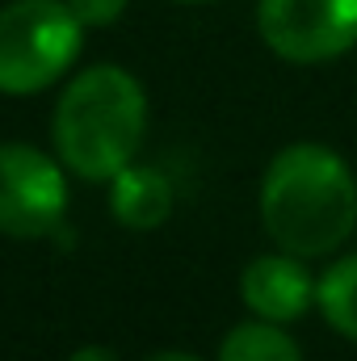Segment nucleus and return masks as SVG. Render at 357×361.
Listing matches in <instances>:
<instances>
[{
	"label": "nucleus",
	"instance_id": "obj_2",
	"mask_svg": "<svg viewBox=\"0 0 357 361\" xmlns=\"http://www.w3.org/2000/svg\"><path fill=\"white\" fill-rule=\"evenodd\" d=\"M59 160L85 180H114L139 152L147 130V97L122 68L80 72L55 105Z\"/></svg>",
	"mask_w": 357,
	"mask_h": 361
},
{
	"label": "nucleus",
	"instance_id": "obj_8",
	"mask_svg": "<svg viewBox=\"0 0 357 361\" xmlns=\"http://www.w3.org/2000/svg\"><path fill=\"white\" fill-rule=\"evenodd\" d=\"M219 361H303V353L273 319H261L231 328L219 349Z\"/></svg>",
	"mask_w": 357,
	"mask_h": 361
},
{
	"label": "nucleus",
	"instance_id": "obj_7",
	"mask_svg": "<svg viewBox=\"0 0 357 361\" xmlns=\"http://www.w3.org/2000/svg\"><path fill=\"white\" fill-rule=\"evenodd\" d=\"M109 210L122 227L152 231L173 214V185L156 169H135L126 164L118 177L109 180Z\"/></svg>",
	"mask_w": 357,
	"mask_h": 361
},
{
	"label": "nucleus",
	"instance_id": "obj_10",
	"mask_svg": "<svg viewBox=\"0 0 357 361\" xmlns=\"http://www.w3.org/2000/svg\"><path fill=\"white\" fill-rule=\"evenodd\" d=\"M68 4L85 25H114L126 8V0H68Z\"/></svg>",
	"mask_w": 357,
	"mask_h": 361
},
{
	"label": "nucleus",
	"instance_id": "obj_4",
	"mask_svg": "<svg viewBox=\"0 0 357 361\" xmlns=\"http://www.w3.org/2000/svg\"><path fill=\"white\" fill-rule=\"evenodd\" d=\"M68 210V180L59 164L30 143H0V231L13 240H42Z\"/></svg>",
	"mask_w": 357,
	"mask_h": 361
},
{
	"label": "nucleus",
	"instance_id": "obj_12",
	"mask_svg": "<svg viewBox=\"0 0 357 361\" xmlns=\"http://www.w3.org/2000/svg\"><path fill=\"white\" fill-rule=\"evenodd\" d=\"M143 361H198V357H189V353H156V357H143Z\"/></svg>",
	"mask_w": 357,
	"mask_h": 361
},
{
	"label": "nucleus",
	"instance_id": "obj_5",
	"mask_svg": "<svg viewBox=\"0 0 357 361\" xmlns=\"http://www.w3.org/2000/svg\"><path fill=\"white\" fill-rule=\"evenodd\" d=\"M261 38L290 63H324L357 42V0H261Z\"/></svg>",
	"mask_w": 357,
	"mask_h": 361
},
{
	"label": "nucleus",
	"instance_id": "obj_6",
	"mask_svg": "<svg viewBox=\"0 0 357 361\" xmlns=\"http://www.w3.org/2000/svg\"><path fill=\"white\" fill-rule=\"evenodd\" d=\"M240 294H244L248 311H257L261 319L286 324L307 311L311 277L294 257H257L240 277Z\"/></svg>",
	"mask_w": 357,
	"mask_h": 361
},
{
	"label": "nucleus",
	"instance_id": "obj_13",
	"mask_svg": "<svg viewBox=\"0 0 357 361\" xmlns=\"http://www.w3.org/2000/svg\"><path fill=\"white\" fill-rule=\"evenodd\" d=\"M189 4H193V0H189Z\"/></svg>",
	"mask_w": 357,
	"mask_h": 361
},
{
	"label": "nucleus",
	"instance_id": "obj_3",
	"mask_svg": "<svg viewBox=\"0 0 357 361\" xmlns=\"http://www.w3.org/2000/svg\"><path fill=\"white\" fill-rule=\"evenodd\" d=\"M85 21L63 0H13L0 8V92L30 97L55 85L80 55Z\"/></svg>",
	"mask_w": 357,
	"mask_h": 361
},
{
	"label": "nucleus",
	"instance_id": "obj_11",
	"mask_svg": "<svg viewBox=\"0 0 357 361\" xmlns=\"http://www.w3.org/2000/svg\"><path fill=\"white\" fill-rule=\"evenodd\" d=\"M72 361H118L114 349H105V345H85V349H76Z\"/></svg>",
	"mask_w": 357,
	"mask_h": 361
},
{
	"label": "nucleus",
	"instance_id": "obj_9",
	"mask_svg": "<svg viewBox=\"0 0 357 361\" xmlns=\"http://www.w3.org/2000/svg\"><path fill=\"white\" fill-rule=\"evenodd\" d=\"M320 307H324V319L341 332L357 341V257H345L341 265L320 277V290H315Z\"/></svg>",
	"mask_w": 357,
	"mask_h": 361
},
{
	"label": "nucleus",
	"instance_id": "obj_1",
	"mask_svg": "<svg viewBox=\"0 0 357 361\" xmlns=\"http://www.w3.org/2000/svg\"><path fill=\"white\" fill-rule=\"evenodd\" d=\"M261 219L273 244L294 257L341 248L357 227V180L349 164L320 143L277 152L261 185Z\"/></svg>",
	"mask_w": 357,
	"mask_h": 361
}]
</instances>
